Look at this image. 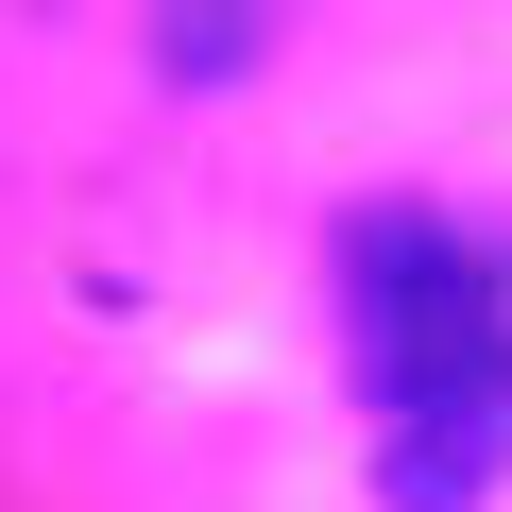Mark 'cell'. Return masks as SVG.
<instances>
[{
	"instance_id": "6da1fadb",
	"label": "cell",
	"mask_w": 512,
	"mask_h": 512,
	"mask_svg": "<svg viewBox=\"0 0 512 512\" xmlns=\"http://www.w3.org/2000/svg\"><path fill=\"white\" fill-rule=\"evenodd\" d=\"M342 325H359V393L393 444V512H478L512 461V239L444 205H359Z\"/></svg>"
}]
</instances>
